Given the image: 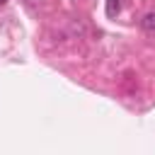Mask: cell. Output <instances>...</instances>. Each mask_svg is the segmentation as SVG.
I'll return each instance as SVG.
<instances>
[{
	"label": "cell",
	"mask_w": 155,
	"mask_h": 155,
	"mask_svg": "<svg viewBox=\"0 0 155 155\" xmlns=\"http://www.w3.org/2000/svg\"><path fill=\"white\" fill-rule=\"evenodd\" d=\"M140 27L145 31H155V12H148L143 19H140Z\"/></svg>",
	"instance_id": "cell-1"
},
{
	"label": "cell",
	"mask_w": 155,
	"mask_h": 155,
	"mask_svg": "<svg viewBox=\"0 0 155 155\" xmlns=\"http://www.w3.org/2000/svg\"><path fill=\"white\" fill-rule=\"evenodd\" d=\"M29 2H31V0H29Z\"/></svg>",
	"instance_id": "cell-4"
},
{
	"label": "cell",
	"mask_w": 155,
	"mask_h": 155,
	"mask_svg": "<svg viewBox=\"0 0 155 155\" xmlns=\"http://www.w3.org/2000/svg\"><path fill=\"white\" fill-rule=\"evenodd\" d=\"M119 0H107V17H116L119 15Z\"/></svg>",
	"instance_id": "cell-2"
},
{
	"label": "cell",
	"mask_w": 155,
	"mask_h": 155,
	"mask_svg": "<svg viewBox=\"0 0 155 155\" xmlns=\"http://www.w3.org/2000/svg\"><path fill=\"white\" fill-rule=\"evenodd\" d=\"M5 2H7V0H0V5H5Z\"/></svg>",
	"instance_id": "cell-3"
}]
</instances>
